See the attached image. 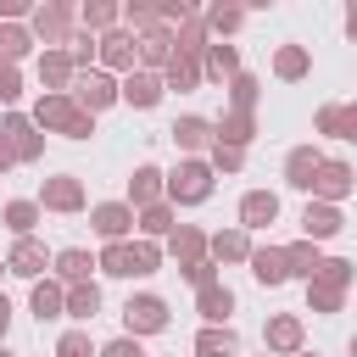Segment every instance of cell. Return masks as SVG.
Segmentation results:
<instances>
[{
	"label": "cell",
	"instance_id": "cell-1",
	"mask_svg": "<svg viewBox=\"0 0 357 357\" xmlns=\"http://www.w3.org/2000/svg\"><path fill=\"white\" fill-rule=\"evenodd\" d=\"M346 290H351V262H346V257L318 262V273L307 279V301H312V312H340V307H346Z\"/></svg>",
	"mask_w": 357,
	"mask_h": 357
},
{
	"label": "cell",
	"instance_id": "cell-2",
	"mask_svg": "<svg viewBox=\"0 0 357 357\" xmlns=\"http://www.w3.org/2000/svg\"><path fill=\"white\" fill-rule=\"evenodd\" d=\"M28 123H33V128H56V134H67V139H89V134H95V117L78 112L67 95H45Z\"/></svg>",
	"mask_w": 357,
	"mask_h": 357
},
{
	"label": "cell",
	"instance_id": "cell-3",
	"mask_svg": "<svg viewBox=\"0 0 357 357\" xmlns=\"http://www.w3.org/2000/svg\"><path fill=\"white\" fill-rule=\"evenodd\" d=\"M162 195L178 201V206H201V201L212 195V167H206L201 156H184L173 173H162Z\"/></svg>",
	"mask_w": 357,
	"mask_h": 357
},
{
	"label": "cell",
	"instance_id": "cell-4",
	"mask_svg": "<svg viewBox=\"0 0 357 357\" xmlns=\"http://www.w3.org/2000/svg\"><path fill=\"white\" fill-rule=\"evenodd\" d=\"M123 324H128L134 340H139V335H162V329H167V301H162V296H128V301H123Z\"/></svg>",
	"mask_w": 357,
	"mask_h": 357
},
{
	"label": "cell",
	"instance_id": "cell-5",
	"mask_svg": "<svg viewBox=\"0 0 357 357\" xmlns=\"http://www.w3.org/2000/svg\"><path fill=\"white\" fill-rule=\"evenodd\" d=\"M0 145L11 151V162H39L45 134H33V123H28L22 112H11V117H0Z\"/></svg>",
	"mask_w": 357,
	"mask_h": 357
},
{
	"label": "cell",
	"instance_id": "cell-6",
	"mask_svg": "<svg viewBox=\"0 0 357 357\" xmlns=\"http://www.w3.org/2000/svg\"><path fill=\"white\" fill-rule=\"evenodd\" d=\"M67 100H73L78 112H89V117H95V112H106V106L117 100V84H112L106 73H84V78L73 84V95H67Z\"/></svg>",
	"mask_w": 357,
	"mask_h": 357
},
{
	"label": "cell",
	"instance_id": "cell-7",
	"mask_svg": "<svg viewBox=\"0 0 357 357\" xmlns=\"http://www.w3.org/2000/svg\"><path fill=\"white\" fill-rule=\"evenodd\" d=\"M312 195H318L324 206H340V201L351 195V167H346V162H318V173H312Z\"/></svg>",
	"mask_w": 357,
	"mask_h": 357
},
{
	"label": "cell",
	"instance_id": "cell-8",
	"mask_svg": "<svg viewBox=\"0 0 357 357\" xmlns=\"http://www.w3.org/2000/svg\"><path fill=\"white\" fill-rule=\"evenodd\" d=\"M33 206H50V212H78V206H84V184H78L73 173L45 178V190H39V201H33Z\"/></svg>",
	"mask_w": 357,
	"mask_h": 357
},
{
	"label": "cell",
	"instance_id": "cell-9",
	"mask_svg": "<svg viewBox=\"0 0 357 357\" xmlns=\"http://www.w3.org/2000/svg\"><path fill=\"white\" fill-rule=\"evenodd\" d=\"M273 218H279V195H273V190H245V195H240V229H245V234H251V229H268Z\"/></svg>",
	"mask_w": 357,
	"mask_h": 357
},
{
	"label": "cell",
	"instance_id": "cell-10",
	"mask_svg": "<svg viewBox=\"0 0 357 357\" xmlns=\"http://www.w3.org/2000/svg\"><path fill=\"white\" fill-rule=\"evenodd\" d=\"M89 223H95V234L112 245V240H123V234L134 229V212H128V201H100V206L89 212Z\"/></svg>",
	"mask_w": 357,
	"mask_h": 357
},
{
	"label": "cell",
	"instance_id": "cell-11",
	"mask_svg": "<svg viewBox=\"0 0 357 357\" xmlns=\"http://www.w3.org/2000/svg\"><path fill=\"white\" fill-rule=\"evenodd\" d=\"M301 229H307V240L318 245V240H335V234L346 229V218H340V206H324V201H307V212H301Z\"/></svg>",
	"mask_w": 357,
	"mask_h": 357
},
{
	"label": "cell",
	"instance_id": "cell-12",
	"mask_svg": "<svg viewBox=\"0 0 357 357\" xmlns=\"http://www.w3.org/2000/svg\"><path fill=\"white\" fill-rule=\"evenodd\" d=\"M245 262H251V279H257V284H268V290L290 279V268H284V251H279V245H251V257H245Z\"/></svg>",
	"mask_w": 357,
	"mask_h": 357
},
{
	"label": "cell",
	"instance_id": "cell-13",
	"mask_svg": "<svg viewBox=\"0 0 357 357\" xmlns=\"http://www.w3.org/2000/svg\"><path fill=\"white\" fill-rule=\"evenodd\" d=\"M117 100H128V106L151 112V106L162 100V78H156V73H128V78L117 84Z\"/></svg>",
	"mask_w": 357,
	"mask_h": 357
},
{
	"label": "cell",
	"instance_id": "cell-14",
	"mask_svg": "<svg viewBox=\"0 0 357 357\" xmlns=\"http://www.w3.org/2000/svg\"><path fill=\"white\" fill-rule=\"evenodd\" d=\"M251 134H257V117H251V112H223V117L212 123V145H234V151H245Z\"/></svg>",
	"mask_w": 357,
	"mask_h": 357
},
{
	"label": "cell",
	"instance_id": "cell-15",
	"mask_svg": "<svg viewBox=\"0 0 357 357\" xmlns=\"http://www.w3.org/2000/svg\"><path fill=\"white\" fill-rule=\"evenodd\" d=\"M61 312H67V318H78V324H89V318L100 312V284H95V279L67 284V290H61Z\"/></svg>",
	"mask_w": 357,
	"mask_h": 357
},
{
	"label": "cell",
	"instance_id": "cell-16",
	"mask_svg": "<svg viewBox=\"0 0 357 357\" xmlns=\"http://www.w3.org/2000/svg\"><path fill=\"white\" fill-rule=\"evenodd\" d=\"M33 33H39L45 45H61V39L73 33V11H67V6H39V11H33Z\"/></svg>",
	"mask_w": 357,
	"mask_h": 357
},
{
	"label": "cell",
	"instance_id": "cell-17",
	"mask_svg": "<svg viewBox=\"0 0 357 357\" xmlns=\"http://www.w3.org/2000/svg\"><path fill=\"white\" fill-rule=\"evenodd\" d=\"M134 56L145 61V67H167V56H173V33L156 22V28H145L139 39H134Z\"/></svg>",
	"mask_w": 357,
	"mask_h": 357
},
{
	"label": "cell",
	"instance_id": "cell-18",
	"mask_svg": "<svg viewBox=\"0 0 357 357\" xmlns=\"http://www.w3.org/2000/svg\"><path fill=\"white\" fill-rule=\"evenodd\" d=\"M156 201H162V167H139L128 178V212H145Z\"/></svg>",
	"mask_w": 357,
	"mask_h": 357
},
{
	"label": "cell",
	"instance_id": "cell-19",
	"mask_svg": "<svg viewBox=\"0 0 357 357\" xmlns=\"http://www.w3.org/2000/svg\"><path fill=\"white\" fill-rule=\"evenodd\" d=\"M45 262H50V257H45V245H39L33 234H28V240H17V245H11V257H6V268H11V273H22V279H39V273H45Z\"/></svg>",
	"mask_w": 357,
	"mask_h": 357
},
{
	"label": "cell",
	"instance_id": "cell-20",
	"mask_svg": "<svg viewBox=\"0 0 357 357\" xmlns=\"http://www.w3.org/2000/svg\"><path fill=\"white\" fill-rule=\"evenodd\" d=\"M195 312H201L206 324H229V312H234V290H229V284H201Z\"/></svg>",
	"mask_w": 357,
	"mask_h": 357
},
{
	"label": "cell",
	"instance_id": "cell-21",
	"mask_svg": "<svg viewBox=\"0 0 357 357\" xmlns=\"http://www.w3.org/2000/svg\"><path fill=\"white\" fill-rule=\"evenodd\" d=\"M262 340H268V351H301V318H296V312H279V318H268Z\"/></svg>",
	"mask_w": 357,
	"mask_h": 357
},
{
	"label": "cell",
	"instance_id": "cell-22",
	"mask_svg": "<svg viewBox=\"0 0 357 357\" xmlns=\"http://www.w3.org/2000/svg\"><path fill=\"white\" fill-rule=\"evenodd\" d=\"M156 78H162V89H195V84H201V61L173 50V56H167V67H162Z\"/></svg>",
	"mask_w": 357,
	"mask_h": 357
},
{
	"label": "cell",
	"instance_id": "cell-23",
	"mask_svg": "<svg viewBox=\"0 0 357 357\" xmlns=\"http://www.w3.org/2000/svg\"><path fill=\"white\" fill-rule=\"evenodd\" d=\"M318 151L312 145H296L290 156H284V184H296V190H312V173H318Z\"/></svg>",
	"mask_w": 357,
	"mask_h": 357
},
{
	"label": "cell",
	"instance_id": "cell-24",
	"mask_svg": "<svg viewBox=\"0 0 357 357\" xmlns=\"http://www.w3.org/2000/svg\"><path fill=\"white\" fill-rule=\"evenodd\" d=\"M167 251L178 257V268H190V262H201V257H206V234H201V229H190V223H178V229L167 234Z\"/></svg>",
	"mask_w": 357,
	"mask_h": 357
},
{
	"label": "cell",
	"instance_id": "cell-25",
	"mask_svg": "<svg viewBox=\"0 0 357 357\" xmlns=\"http://www.w3.org/2000/svg\"><path fill=\"white\" fill-rule=\"evenodd\" d=\"M95 56H100L106 67H128V73H134V39H128V33H117V28L95 39Z\"/></svg>",
	"mask_w": 357,
	"mask_h": 357
},
{
	"label": "cell",
	"instance_id": "cell-26",
	"mask_svg": "<svg viewBox=\"0 0 357 357\" xmlns=\"http://www.w3.org/2000/svg\"><path fill=\"white\" fill-rule=\"evenodd\" d=\"M167 134H173L178 151H206V145H212V123H206V117H178Z\"/></svg>",
	"mask_w": 357,
	"mask_h": 357
},
{
	"label": "cell",
	"instance_id": "cell-27",
	"mask_svg": "<svg viewBox=\"0 0 357 357\" xmlns=\"http://www.w3.org/2000/svg\"><path fill=\"white\" fill-rule=\"evenodd\" d=\"M206 251H212L218 262H245V257H251V234H245V229H223V234L206 240Z\"/></svg>",
	"mask_w": 357,
	"mask_h": 357
},
{
	"label": "cell",
	"instance_id": "cell-28",
	"mask_svg": "<svg viewBox=\"0 0 357 357\" xmlns=\"http://www.w3.org/2000/svg\"><path fill=\"white\" fill-rule=\"evenodd\" d=\"M95 268L112 273V279H134V240H112V245L95 257Z\"/></svg>",
	"mask_w": 357,
	"mask_h": 357
},
{
	"label": "cell",
	"instance_id": "cell-29",
	"mask_svg": "<svg viewBox=\"0 0 357 357\" xmlns=\"http://www.w3.org/2000/svg\"><path fill=\"white\" fill-rule=\"evenodd\" d=\"M195 351H201V357H234V351H240V340H234V329H229V324H206V329L195 335Z\"/></svg>",
	"mask_w": 357,
	"mask_h": 357
},
{
	"label": "cell",
	"instance_id": "cell-30",
	"mask_svg": "<svg viewBox=\"0 0 357 357\" xmlns=\"http://www.w3.org/2000/svg\"><path fill=\"white\" fill-rule=\"evenodd\" d=\"M39 78L50 84V95H67V84H73V61H67V50H45V56H39Z\"/></svg>",
	"mask_w": 357,
	"mask_h": 357
},
{
	"label": "cell",
	"instance_id": "cell-31",
	"mask_svg": "<svg viewBox=\"0 0 357 357\" xmlns=\"http://www.w3.org/2000/svg\"><path fill=\"white\" fill-rule=\"evenodd\" d=\"M89 268H95V257H89L84 245L56 251V273H61V284H84V279H89Z\"/></svg>",
	"mask_w": 357,
	"mask_h": 357
},
{
	"label": "cell",
	"instance_id": "cell-32",
	"mask_svg": "<svg viewBox=\"0 0 357 357\" xmlns=\"http://www.w3.org/2000/svg\"><path fill=\"white\" fill-rule=\"evenodd\" d=\"M318 134L357 139V112H351V106H324V112H318Z\"/></svg>",
	"mask_w": 357,
	"mask_h": 357
},
{
	"label": "cell",
	"instance_id": "cell-33",
	"mask_svg": "<svg viewBox=\"0 0 357 357\" xmlns=\"http://www.w3.org/2000/svg\"><path fill=\"white\" fill-rule=\"evenodd\" d=\"M318 245L312 240H296V245H284V268H290V279H312L318 273Z\"/></svg>",
	"mask_w": 357,
	"mask_h": 357
},
{
	"label": "cell",
	"instance_id": "cell-34",
	"mask_svg": "<svg viewBox=\"0 0 357 357\" xmlns=\"http://www.w3.org/2000/svg\"><path fill=\"white\" fill-rule=\"evenodd\" d=\"M28 307H33V318H39V324L61 318V284H50V279H33V296H28Z\"/></svg>",
	"mask_w": 357,
	"mask_h": 357
},
{
	"label": "cell",
	"instance_id": "cell-35",
	"mask_svg": "<svg viewBox=\"0 0 357 357\" xmlns=\"http://www.w3.org/2000/svg\"><path fill=\"white\" fill-rule=\"evenodd\" d=\"M0 218H6V229H11L17 240H28V234H33V223H39V206H33V201H6V212H0Z\"/></svg>",
	"mask_w": 357,
	"mask_h": 357
},
{
	"label": "cell",
	"instance_id": "cell-36",
	"mask_svg": "<svg viewBox=\"0 0 357 357\" xmlns=\"http://www.w3.org/2000/svg\"><path fill=\"white\" fill-rule=\"evenodd\" d=\"M201 50H206V78H234V73H240L234 45H201Z\"/></svg>",
	"mask_w": 357,
	"mask_h": 357
},
{
	"label": "cell",
	"instance_id": "cell-37",
	"mask_svg": "<svg viewBox=\"0 0 357 357\" xmlns=\"http://www.w3.org/2000/svg\"><path fill=\"white\" fill-rule=\"evenodd\" d=\"M78 22H84V33H112V22H117V6H106V0H89V6L78 11Z\"/></svg>",
	"mask_w": 357,
	"mask_h": 357
},
{
	"label": "cell",
	"instance_id": "cell-38",
	"mask_svg": "<svg viewBox=\"0 0 357 357\" xmlns=\"http://www.w3.org/2000/svg\"><path fill=\"white\" fill-rule=\"evenodd\" d=\"M134 223L156 240V234H173V206L167 201H156V206H145V212H134Z\"/></svg>",
	"mask_w": 357,
	"mask_h": 357
},
{
	"label": "cell",
	"instance_id": "cell-39",
	"mask_svg": "<svg viewBox=\"0 0 357 357\" xmlns=\"http://www.w3.org/2000/svg\"><path fill=\"white\" fill-rule=\"evenodd\" d=\"M28 45H33V39H28V28H17V22H11V28H0V61H11V67H17V61L28 56Z\"/></svg>",
	"mask_w": 357,
	"mask_h": 357
},
{
	"label": "cell",
	"instance_id": "cell-40",
	"mask_svg": "<svg viewBox=\"0 0 357 357\" xmlns=\"http://www.w3.org/2000/svg\"><path fill=\"white\" fill-rule=\"evenodd\" d=\"M240 22H245L240 6H212V11H206V28H212V33H234Z\"/></svg>",
	"mask_w": 357,
	"mask_h": 357
},
{
	"label": "cell",
	"instance_id": "cell-41",
	"mask_svg": "<svg viewBox=\"0 0 357 357\" xmlns=\"http://www.w3.org/2000/svg\"><path fill=\"white\" fill-rule=\"evenodd\" d=\"M273 73H279V78H301V73H307V50H301V45H284L279 61H273Z\"/></svg>",
	"mask_w": 357,
	"mask_h": 357
},
{
	"label": "cell",
	"instance_id": "cell-42",
	"mask_svg": "<svg viewBox=\"0 0 357 357\" xmlns=\"http://www.w3.org/2000/svg\"><path fill=\"white\" fill-rule=\"evenodd\" d=\"M229 95H234V112H251L257 106V78L251 73H234L229 78Z\"/></svg>",
	"mask_w": 357,
	"mask_h": 357
},
{
	"label": "cell",
	"instance_id": "cell-43",
	"mask_svg": "<svg viewBox=\"0 0 357 357\" xmlns=\"http://www.w3.org/2000/svg\"><path fill=\"white\" fill-rule=\"evenodd\" d=\"M156 262H162V245L156 240H134V279L156 273Z\"/></svg>",
	"mask_w": 357,
	"mask_h": 357
},
{
	"label": "cell",
	"instance_id": "cell-44",
	"mask_svg": "<svg viewBox=\"0 0 357 357\" xmlns=\"http://www.w3.org/2000/svg\"><path fill=\"white\" fill-rule=\"evenodd\" d=\"M56 357H95V346H89L84 329H67V335L56 340Z\"/></svg>",
	"mask_w": 357,
	"mask_h": 357
},
{
	"label": "cell",
	"instance_id": "cell-45",
	"mask_svg": "<svg viewBox=\"0 0 357 357\" xmlns=\"http://www.w3.org/2000/svg\"><path fill=\"white\" fill-rule=\"evenodd\" d=\"M240 162H245V151H234V145H212V173H240Z\"/></svg>",
	"mask_w": 357,
	"mask_h": 357
},
{
	"label": "cell",
	"instance_id": "cell-46",
	"mask_svg": "<svg viewBox=\"0 0 357 357\" xmlns=\"http://www.w3.org/2000/svg\"><path fill=\"white\" fill-rule=\"evenodd\" d=\"M67 61H73V73H78V67H89V61H95V33H78V39H73V50H67Z\"/></svg>",
	"mask_w": 357,
	"mask_h": 357
},
{
	"label": "cell",
	"instance_id": "cell-47",
	"mask_svg": "<svg viewBox=\"0 0 357 357\" xmlns=\"http://www.w3.org/2000/svg\"><path fill=\"white\" fill-rule=\"evenodd\" d=\"M95 357H145V351H139V340H134V335H117V340H106Z\"/></svg>",
	"mask_w": 357,
	"mask_h": 357
},
{
	"label": "cell",
	"instance_id": "cell-48",
	"mask_svg": "<svg viewBox=\"0 0 357 357\" xmlns=\"http://www.w3.org/2000/svg\"><path fill=\"white\" fill-rule=\"evenodd\" d=\"M17 95H22V78H17V67H11V61H0V100L11 106Z\"/></svg>",
	"mask_w": 357,
	"mask_h": 357
},
{
	"label": "cell",
	"instance_id": "cell-49",
	"mask_svg": "<svg viewBox=\"0 0 357 357\" xmlns=\"http://www.w3.org/2000/svg\"><path fill=\"white\" fill-rule=\"evenodd\" d=\"M184 279H190L195 290H201V284H218V279H212V257H201V262H190V268H184Z\"/></svg>",
	"mask_w": 357,
	"mask_h": 357
},
{
	"label": "cell",
	"instance_id": "cell-50",
	"mask_svg": "<svg viewBox=\"0 0 357 357\" xmlns=\"http://www.w3.org/2000/svg\"><path fill=\"white\" fill-rule=\"evenodd\" d=\"M0 17H11V22H17V17H28V6H22V0H0Z\"/></svg>",
	"mask_w": 357,
	"mask_h": 357
},
{
	"label": "cell",
	"instance_id": "cell-51",
	"mask_svg": "<svg viewBox=\"0 0 357 357\" xmlns=\"http://www.w3.org/2000/svg\"><path fill=\"white\" fill-rule=\"evenodd\" d=\"M6 329H11V301L0 296V340H6Z\"/></svg>",
	"mask_w": 357,
	"mask_h": 357
},
{
	"label": "cell",
	"instance_id": "cell-52",
	"mask_svg": "<svg viewBox=\"0 0 357 357\" xmlns=\"http://www.w3.org/2000/svg\"><path fill=\"white\" fill-rule=\"evenodd\" d=\"M6 167H11V151H6V145H0V173H6Z\"/></svg>",
	"mask_w": 357,
	"mask_h": 357
},
{
	"label": "cell",
	"instance_id": "cell-53",
	"mask_svg": "<svg viewBox=\"0 0 357 357\" xmlns=\"http://www.w3.org/2000/svg\"><path fill=\"white\" fill-rule=\"evenodd\" d=\"M301 357H318V351H301Z\"/></svg>",
	"mask_w": 357,
	"mask_h": 357
},
{
	"label": "cell",
	"instance_id": "cell-54",
	"mask_svg": "<svg viewBox=\"0 0 357 357\" xmlns=\"http://www.w3.org/2000/svg\"><path fill=\"white\" fill-rule=\"evenodd\" d=\"M0 357H11V351H6V346H0Z\"/></svg>",
	"mask_w": 357,
	"mask_h": 357
},
{
	"label": "cell",
	"instance_id": "cell-55",
	"mask_svg": "<svg viewBox=\"0 0 357 357\" xmlns=\"http://www.w3.org/2000/svg\"><path fill=\"white\" fill-rule=\"evenodd\" d=\"M0 268H6V262H0Z\"/></svg>",
	"mask_w": 357,
	"mask_h": 357
}]
</instances>
